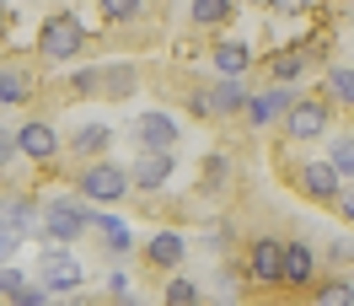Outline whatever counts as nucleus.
Instances as JSON below:
<instances>
[{
    "mask_svg": "<svg viewBox=\"0 0 354 306\" xmlns=\"http://www.w3.org/2000/svg\"><path fill=\"white\" fill-rule=\"evenodd\" d=\"M134 145L140 151H177V118L172 113H140L134 118Z\"/></svg>",
    "mask_w": 354,
    "mask_h": 306,
    "instance_id": "obj_9",
    "label": "nucleus"
},
{
    "mask_svg": "<svg viewBox=\"0 0 354 306\" xmlns=\"http://www.w3.org/2000/svg\"><path fill=\"white\" fill-rule=\"evenodd\" d=\"M311 306H354V280H322Z\"/></svg>",
    "mask_w": 354,
    "mask_h": 306,
    "instance_id": "obj_22",
    "label": "nucleus"
},
{
    "mask_svg": "<svg viewBox=\"0 0 354 306\" xmlns=\"http://www.w3.org/2000/svg\"><path fill=\"white\" fill-rule=\"evenodd\" d=\"M172 172H177V151H145V156H134L129 183H134V194H156V188H167Z\"/></svg>",
    "mask_w": 354,
    "mask_h": 306,
    "instance_id": "obj_6",
    "label": "nucleus"
},
{
    "mask_svg": "<svg viewBox=\"0 0 354 306\" xmlns=\"http://www.w3.org/2000/svg\"><path fill=\"white\" fill-rule=\"evenodd\" d=\"M17 242H22V231H11V226L0 220V263H11V253H17Z\"/></svg>",
    "mask_w": 354,
    "mask_h": 306,
    "instance_id": "obj_32",
    "label": "nucleus"
},
{
    "mask_svg": "<svg viewBox=\"0 0 354 306\" xmlns=\"http://www.w3.org/2000/svg\"><path fill=\"white\" fill-rule=\"evenodd\" d=\"M38 54H44V65L81 60V54H86V22H81L75 11H54V17L38 27Z\"/></svg>",
    "mask_w": 354,
    "mask_h": 306,
    "instance_id": "obj_2",
    "label": "nucleus"
},
{
    "mask_svg": "<svg viewBox=\"0 0 354 306\" xmlns=\"http://www.w3.org/2000/svg\"><path fill=\"white\" fill-rule=\"evenodd\" d=\"M183 258H188V237H183V231H156V237L145 242V263H151L156 274H172Z\"/></svg>",
    "mask_w": 354,
    "mask_h": 306,
    "instance_id": "obj_13",
    "label": "nucleus"
},
{
    "mask_svg": "<svg viewBox=\"0 0 354 306\" xmlns=\"http://www.w3.org/2000/svg\"><path fill=\"white\" fill-rule=\"evenodd\" d=\"M102 17H108L113 27L140 22V17H145V0H102Z\"/></svg>",
    "mask_w": 354,
    "mask_h": 306,
    "instance_id": "obj_25",
    "label": "nucleus"
},
{
    "mask_svg": "<svg viewBox=\"0 0 354 306\" xmlns=\"http://www.w3.org/2000/svg\"><path fill=\"white\" fill-rule=\"evenodd\" d=\"M328 161L338 167V177H349V183H354V134H333Z\"/></svg>",
    "mask_w": 354,
    "mask_h": 306,
    "instance_id": "obj_24",
    "label": "nucleus"
},
{
    "mask_svg": "<svg viewBox=\"0 0 354 306\" xmlns=\"http://www.w3.org/2000/svg\"><path fill=\"white\" fill-rule=\"evenodd\" d=\"M32 97V75L17 65H0V108H22Z\"/></svg>",
    "mask_w": 354,
    "mask_h": 306,
    "instance_id": "obj_18",
    "label": "nucleus"
},
{
    "mask_svg": "<svg viewBox=\"0 0 354 306\" xmlns=\"http://www.w3.org/2000/svg\"><path fill=\"white\" fill-rule=\"evenodd\" d=\"M295 97H301L295 87H268V91H252V97H247V118H252V124L263 129V124H274V118H285V113L295 108Z\"/></svg>",
    "mask_w": 354,
    "mask_h": 306,
    "instance_id": "obj_11",
    "label": "nucleus"
},
{
    "mask_svg": "<svg viewBox=\"0 0 354 306\" xmlns=\"http://www.w3.org/2000/svg\"><path fill=\"white\" fill-rule=\"evenodd\" d=\"M38 231H44V242H59V247H70V242H81L91 231V204L81 194H54L44 199V220H38Z\"/></svg>",
    "mask_w": 354,
    "mask_h": 306,
    "instance_id": "obj_1",
    "label": "nucleus"
},
{
    "mask_svg": "<svg viewBox=\"0 0 354 306\" xmlns=\"http://www.w3.org/2000/svg\"><path fill=\"white\" fill-rule=\"evenodd\" d=\"M6 306H54V296H48L38 280H27L22 290H11V296H6Z\"/></svg>",
    "mask_w": 354,
    "mask_h": 306,
    "instance_id": "obj_29",
    "label": "nucleus"
},
{
    "mask_svg": "<svg viewBox=\"0 0 354 306\" xmlns=\"http://www.w3.org/2000/svg\"><path fill=\"white\" fill-rule=\"evenodd\" d=\"M285 134L290 140H322V134H328V102L295 97V108L285 113Z\"/></svg>",
    "mask_w": 354,
    "mask_h": 306,
    "instance_id": "obj_7",
    "label": "nucleus"
},
{
    "mask_svg": "<svg viewBox=\"0 0 354 306\" xmlns=\"http://www.w3.org/2000/svg\"><path fill=\"white\" fill-rule=\"evenodd\" d=\"M129 167H118V161H86L81 177H75V194L86 199V204H118V199H129Z\"/></svg>",
    "mask_w": 354,
    "mask_h": 306,
    "instance_id": "obj_3",
    "label": "nucleus"
},
{
    "mask_svg": "<svg viewBox=\"0 0 354 306\" xmlns=\"http://www.w3.org/2000/svg\"><path fill=\"white\" fill-rule=\"evenodd\" d=\"M279 269H285V242L279 237H258L247 247V274L258 285H279Z\"/></svg>",
    "mask_w": 354,
    "mask_h": 306,
    "instance_id": "obj_10",
    "label": "nucleus"
},
{
    "mask_svg": "<svg viewBox=\"0 0 354 306\" xmlns=\"http://www.w3.org/2000/svg\"><path fill=\"white\" fill-rule=\"evenodd\" d=\"M209 65H215V75H247V65H252V48L236 44V38H225V44L209 48Z\"/></svg>",
    "mask_w": 354,
    "mask_h": 306,
    "instance_id": "obj_17",
    "label": "nucleus"
},
{
    "mask_svg": "<svg viewBox=\"0 0 354 306\" xmlns=\"http://www.w3.org/2000/svg\"><path fill=\"white\" fill-rule=\"evenodd\" d=\"M65 145H70L75 156H81V161H97V156H102V151L113 145V129H108V124H75Z\"/></svg>",
    "mask_w": 354,
    "mask_h": 306,
    "instance_id": "obj_15",
    "label": "nucleus"
},
{
    "mask_svg": "<svg viewBox=\"0 0 354 306\" xmlns=\"http://www.w3.org/2000/svg\"><path fill=\"white\" fill-rule=\"evenodd\" d=\"M295 183H301V194L317 199V204H338V194H344V177H338L333 161H306V167L295 172Z\"/></svg>",
    "mask_w": 354,
    "mask_h": 306,
    "instance_id": "obj_8",
    "label": "nucleus"
},
{
    "mask_svg": "<svg viewBox=\"0 0 354 306\" xmlns=\"http://www.w3.org/2000/svg\"><path fill=\"white\" fill-rule=\"evenodd\" d=\"M311 280H317V247H311V242H285V269H279V285L306 290Z\"/></svg>",
    "mask_w": 354,
    "mask_h": 306,
    "instance_id": "obj_12",
    "label": "nucleus"
},
{
    "mask_svg": "<svg viewBox=\"0 0 354 306\" xmlns=\"http://www.w3.org/2000/svg\"><path fill=\"white\" fill-rule=\"evenodd\" d=\"M59 306H91V301H86V296H81V290H70V296H65V301H59Z\"/></svg>",
    "mask_w": 354,
    "mask_h": 306,
    "instance_id": "obj_35",
    "label": "nucleus"
},
{
    "mask_svg": "<svg viewBox=\"0 0 354 306\" xmlns=\"http://www.w3.org/2000/svg\"><path fill=\"white\" fill-rule=\"evenodd\" d=\"M70 97H102V65H86L70 75Z\"/></svg>",
    "mask_w": 354,
    "mask_h": 306,
    "instance_id": "obj_26",
    "label": "nucleus"
},
{
    "mask_svg": "<svg viewBox=\"0 0 354 306\" xmlns=\"http://www.w3.org/2000/svg\"><path fill=\"white\" fill-rule=\"evenodd\" d=\"M328 91H333V102H344V108H354V70H328Z\"/></svg>",
    "mask_w": 354,
    "mask_h": 306,
    "instance_id": "obj_28",
    "label": "nucleus"
},
{
    "mask_svg": "<svg viewBox=\"0 0 354 306\" xmlns=\"http://www.w3.org/2000/svg\"><path fill=\"white\" fill-rule=\"evenodd\" d=\"M17 145H22V156L38 161V167H54V156L65 151V140H59V129H54L48 118H27L22 129H17Z\"/></svg>",
    "mask_w": 354,
    "mask_h": 306,
    "instance_id": "obj_5",
    "label": "nucleus"
},
{
    "mask_svg": "<svg viewBox=\"0 0 354 306\" xmlns=\"http://www.w3.org/2000/svg\"><path fill=\"white\" fill-rule=\"evenodd\" d=\"M338 210H344V220H349V226H354V183H349V188H344V194H338Z\"/></svg>",
    "mask_w": 354,
    "mask_h": 306,
    "instance_id": "obj_34",
    "label": "nucleus"
},
{
    "mask_svg": "<svg viewBox=\"0 0 354 306\" xmlns=\"http://www.w3.org/2000/svg\"><path fill=\"white\" fill-rule=\"evenodd\" d=\"M32 280L44 285L48 296H70V290L86 285V269H81V258H75L70 247H48L44 242V258H38V274H32Z\"/></svg>",
    "mask_w": 354,
    "mask_h": 306,
    "instance_id": "obj_4",
    "label": "nucleus"
},
{
    "mask_svg": "<svg viewBox=\"0 0 354 306\" xmlns=\"http://www.w3.org/2000/svg\"><path fill=\"white\" fill-rule=\"evenodd\" d=\"M231 11H236V0H194V6H188L194 27H221Z\"/></svg>",
    "mask_w": 354,
    "mask_h": 306,
    "instance_id": "obj_21",
    "label": "nucleus"
},
{
    "mask_svg": "<svg viewBox=\"0 0 354 306\" xmlns=\"http://www.w3.org/2000/svg\"><path fill=\"white\" fill-rule=\"evenodd\" d=\"M268 75L290 87L295 75H306V48H279V54H268Z\"/></svg>",
    "mask_w": 354,
    "mask_h": 306,
    "instance_id": "obj_20",
    "label": "nucleus"
},
{
    "mask_svg": "<svg viewBox=\"0 0 354 306\" xmlns=\"http://www.w3.org/2000/svg\"><path fill=\"white\" fill-rule=\"evenodd\" d=\"M328 258H333V263H354V242H349V237H333V242H328Z\"/></svg>",
    "mask_w": 354,
    "mask_h": 306,
    "instance_id": "obj_31",
    "label": "nucleus"
},
{
    "mask_svg": "<svg viewBox=\"0 0 354 306\" xmlns=\"http://www.w3.org/2000/svg\"><path fill=\"white\" fill-rule=\"evenodd\" d=\"M225 183H231V156H209V161H204V194H215V188H225Z\"/></svg>",
    "mask_w": 354,
    "mask_h": 306,
    "instance_id": "obj_27",
    "label": "nucleus"
},
{
    "mask_svg": "<svg viewBox=\"0 0 354 306\" xmlns=\"http://www.w3.org/2000/svg\"><path fill=\"white\" fill-rule=\"evenodd\" d=\"M0 33H6V11H0Z\"/></svg>",
    "mask_w": 354,
    "mask_h": 306,
    "instance_id": "obj_36",
    "label": "nucleus"
},
{
    "mask_svg": "<svg viewBox=\"0 0 354 306\" xmlns=\"http://www.w3.org/2000/svg\"><path fill=\"white\" fill-rule=\"evenodd\" d=\"M17 156H22V145H17V134H6V129H0V172H6V167H11Z\"/></svg>",
    "mask_w": 354,
    "mask_h": 306,
    "instance_id": "obj_30",
    "label": "nucleus"
},
{
    "mask_svg": "<svg viewBox=\"0 0 354 306\" xmlns=\"http://www.w3.org/2000/svg\"><path fill=\"white\" fill-rule=\"evenodd\" d=\"M91 231L108 242V253H129V247H134V231L118 215H97V210H91Z\"/></svg>",
    "mask_w": 354,
    "mask_h": 306,
    "instance_id": "obj_19",
    "label": "nucleus"
},
{
    "mask_svg": "<svg viewBox=\"0 0 354 306\" xmlns=\"http://www.w3.org/2000/svg\"><path fill=\"white\" fill-rule=\"evenodd\" d=\"M161 306H199V285L183 280V274H172L167 290H161Z\"/></svg>",
    "mask_w": 354,
    "mask_h": 306,
    "instance_id": "obj_23",
    "label": "nucleus"
},
{
    "mask_svg": "<svg viewBox=\"0 0 354 306\" xmlns=\"http://www.w3.org/2000/svg\"><path fill=\"white\" fill-rule=\"evenodd\" d=\"M22 285H27L22 269H6V263H0V296H11V290H22Z\"/></svg>",
    "mask_w": 354,
    "mask_h": 306,
    "instance_id": "obj_33",
    "label": "nucleus"
},
{
    "mask_svg": "<svg viewBox=\"0 0 354 306\" xmlns=\"http://www.w3.org/2000/svg\"><path fill=\"white\" fill-rule=\"evenodd\" d=\"M0 220L11 226V231H38V220H44V199L32 194H0Z\"/></svg>",
    "mask_w": 354,
    "mask_h": 306,
    "instance_id": "obj_14",
    "label": "nucleus"
},
{
    "mask_svg": "<svg viewBox=\"0 0 354 306\" xmlns=\"http://www.w3.org/2000/svg\"><path fill=\"white\" fill-rule=\"evenodd\" d=\"M140 91V65L134 60H118V65H102V97H134Z\"/></svg>",
    "mask_w": 354,
    "mask_h": 306,
    "instance_id": "obj_16",
    "label": "nucleus"
}]
</instances>
